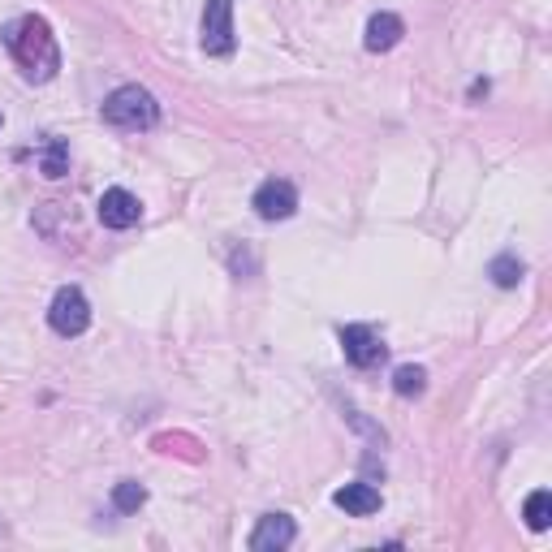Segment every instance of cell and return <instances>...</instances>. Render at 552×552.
Instances as JSON below:
<instances>
[{"label":"cell","mask_w":552,"mask_h":552,"mask_svg":"<svg viewBox=\"0 0 552 552\" xmlns=\"http://www.w3.org/2000/svg\"><path fill=\"white\" fill-rule=\"evenodd\" d=\"M0 39H5L9 57L18 61L26 82H52V78H57L61 48H57V35H52V26L44 18L22 13V18H13L5 31H0Z\"/></svg>","instance_id":"1"},{"label":"cell","mask_w":552,"mask_h":552,"mask_svg":"<svg viewBox=\"0 0 552 552\" xmlns=\"http://www.w3.org/2000/svg\"><path fill=\"white\" fill-rule=\"evenodd\" d=\"M100 113L108 126H117V130H151L160 121V104L147 87H117L104 100Z\"/></svg>","instance_id":"2"},{"label":"cell","mask_w":552,"mask_h":552,"mask_svg":"<svg viewBox=\"0 0 552 552\" xmlns=\"http://www.w3.org/2000/svg\"><path fill=\"white\" fill-rule=\"evenodd\" d=\"M199 44L207 57H229V52L238 48V35H233V0H207L203 5Z\"/></svg>","instance_id":"3"},{"label":"cell","mask_w":552,"mask_h":552,"mask_svg":"<svg viewBox=\"0 0 552 552\" xmlns=\"http://www.w3.org/2000/svg\"><path fill=\"white\" fill-rule=\"evenodd\" d=\"M48 324L57 328L61 337H78V333H87V324H91V307H87V294H82L78 285H61L57 294H52V307H48Z\"/></svg>","instance_id":"4"},{"label":"cell","mask_w":552,"mask_h":552,"mask_svg":"<svg viewBox=\"0 0 552 552\" xmlns=\"http://www.w3.org/2000/svg\"><path fill=\"white\" fill-rule=\"evenodd\" d=\"M341 350H345V358H350L354 367H376L384 354H389V345L380 341V333L376 328H367V324H345L341 328Z\"/></svg>","instance_id":"5"},{"label":"cell","mask_w":552,"mask_h":552,"mask_svg":"<svg viewBox=\"0 0 552 552\" xmlns=\"http://www.w3.org/2000/svg\"><path fill=\"white\" fill-rule=\"evenodd\" d=\"M251 207L264 220H289L298 212V190H294V182H285V177H268V182L255 190Z\"/></svg>","instance_id":"6"},{"label":"cell","mask_w":552,"mask_h":552,"mask_svg":"<svg viewBox=\"0 0 552 552\" xmlns=\"http://www.w3.org/2000/svg\"><path fill=\"white\" fill-rule=\"evenodd\" d=\"M298 540V527L289 514H264L259 527L251 531V552H281Z\"/></svg>","instance_id":"7"},{"label":"cell","mask_w":552,"mask_h":552,"mask_svg":"<svg viewBox=\"0 0 552 552\" xmlns=\"http://www.w3.org/2000/svg\"><path fill=\"white\" fill-rule=\"evenodd\" d=\"M138 216H143V207H138V199L130 195V190H104L100 195V220H104V229H130L138 225Z\"/></svg>","instance_id":"8"},{"label":"cell","mask_w":552,"mask_h":552,"mask_svg":"<svg viewBox=\"0 0 552 552\" xmlns=\"http://www.w3.org/2000/svg\"><path fill=\"white\" fill-rule=\"evenodd\" d=\"M402 35H406V22L397 18V13H376V18L367 22L363 44H367V52H393L402 44Z\"/></svg>","instance_id":"9"},{"label":"cell","mask_w":552,"mask_h":552,"mask_svg":"<svg viewBox=\"0 0 552 552\" xmlns=\"http://www.w3.org/2000/svg\"><path fill=\"white\" fill-rule=\"evenodd\" d=\"M333 505L345 509L350 518H371L380 509V492L371 483H345V488L333 492Z\"/></svg>","instance_id":"10"},{"label":"cell","mask_w":552,"mask_h":552,"mask_svg":"<svg viewBox=\"0 0 552 552\" xmlns=\"http://www.w3.org/2000/svg\"><path fill=\"white\" fill-rule=\"evenodd\" d=\"M39 173L52 177V182L69 173V147L61 143V138H48L44 143V151H39Z\"/></svg>","instance_id":"11"},{"label":"cell","mask_w":552,"mask_h":552,"mask_svg":"<svg viewBox=\"0 0 552 552\" xmlns=\"http://www.w3.org/2000/svg\"><path fill=\"white\" fill-rule=\"evenodd\" d=\"M522 518H527L531 531H548L552 527V492H531L527 505H522Z\"/></svg>","instance_id":"12"},{"label":"cell","mask_w":552,"mask_h":552,"mask_svg":"<svg viewBox=\"0 0 552 552\" xmlns=\"http://www.w3.org/2000/svg\"><path fill=\"white\" fill-rule=\"evenodd\" d=\"M113 505H117V514H138V509L147 505V488L134 479H121L113 488Z\"/></svg>","instance_id":"13"},{"label":"cell","mask_w":552,"mask_h":552,"mask_svg":"<svg viewBox=\"0 0 552 552\" xmlns=\"http://www.w3.org/2000/svg\"><path fill=\"white\" fill-rule=\"evenodd\" d=\"M393 389H397V397H419V393L427 389V371L414 367V363L397 367V371H393Z\"/></svg>","instance_id":"14"},{"label":"cell","mask_w":552,"mask_h":552,"mask_svg":"<svg viewBox=\"0 0 552 552\" xmlns=\"http://www.w3.org/2000/svg\"><path fill=\"white\" fill-rule=\"evenodd\" d=\"M488 276L501 289H514L518 281H522V259H514V255H496L492 264H488Z\"/></svg>","instance_id":"15"}]
</instances>
